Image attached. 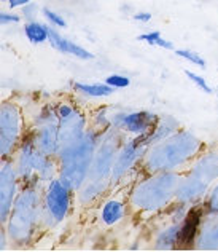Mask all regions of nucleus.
Wrapping results in <instances>:
<instances>
[{
  "label": "nucleus",
  "mask_w": 218,
  "mask_h": 252,
  "mask_svg": "<svg viewBox=\"0 0 218 252\" xmlns=\"http://www.w3.org/2000/svg\"><path fill=\"white\" fill-rule=\"evenodd\" d=\"M204 149V142L193 131L180 128L172 136L150 145L140 169L143 172L187 171L194 158Z\"/></svg>",
  "instance_id": "f257e3e1"
},
{
  "label": "nucleus",
  "mask_w": 218,
  "mask_h": 252,
  "mask_svg": "<svg viewBox=\"0 0 218 252\" xmlns=\"http://www.w3.org/2000/svg\"><path fill=\"white\" fill-rule=\"evenodd\" d=\"M182 174L180 171L143 172L128 193L129 208L138 214H158L167 209L175 201Z\"/></svg>",
  "instance_id": "f03ea898"
},
{
  "label": "nucleus",
  "mask_w": 218,
  "mask_h": 252,
  "mask_svg": "<svg viewBox=\"0 0 218 252\" xmlns=\"http://www.w3.org/2000/svg\"><path fill=\"white\" fill-rule=\"evenodd\" d=\"M43 189L23 185L13 204L11 214L3 225L10 243L19 248L32 244L42 228Z\"/></svg>",
  "instance_id": "7ed1b4c3"
},
{
  "label": "nucleus",
  "mask_w": 218,
  "mask_h": 252,
  "mask_svg": "<svg viewBox=\"0 0 218 252\" xmlns=\"http://www.w3.org/2000/svg\"><path fill=\"white\" fill-rule=\"evenodd\" d=\"M101 134L102 131L89 126L82 139L59 152V179L67 184L75 193L89 179L91 164L94 160L99 141H101Z\"/></svg>",
  "instance_id": "20e7f679"
},
{
  "label": "nucleus",
  "mask_w": 218,
  "mask_h": 252,
  "mask_svg": "<svg viewBox=\"0 0 218 252\" xmlns=\"http://www.w3.org/2000/svg\"><path fill=\"white\" fill-rule=\"evenodd\" d=\"M26 131H27V125H26L21 105L13 99L2 101V105H0V155H2V160L13 158Z\"/></svg>",
  "instance_id": "39448f33"
},
{
  "label": "nucleus",
  "mask_w": 218,
  "mask_h": 252,
  "mask_svg": "<svg viewBox=\"0 0 218 252\" xmlns=\"http://www.w3.org/2000/svg\"><path fill=\"white\" fill-rule=\"evenodd\" d=\"M74 193L67 184L56 177L43 187V217L42 227L53 228L69 217L74 203Z\"/></svg>",
  "instance_id": "423d86ee"
},
{
  "label": "nucleus",
  "mask_w": 218,
  "mask_h": 252,
  "mask_svg": "<svg viewBox=\"0 0 218 252\" xmlns=\"http://www.w3.org/2000/svg\"><path fill=\"white\" fill-rule=\"evenodd\" d=\"M126 137L128 136L123 131L113 128V126L102 131L101 141H99L94 154V160L91 164L89 179H110L118 152H120L121 144Z\"/></svg>",
  "instance_id": "0eeeda50"
},
{
  "label": "nucleus",
  "mask_w": 218,
  "mask_h": 252,
  "mask_svg": "<svg viewBox=\"0 0 218 252\" xmlns=\"http://www.w3.org/2000/svg\"><path fill=\"white\" fill-rule=\"evenodd\" d=\"M150 145L145 141V137H132L128 136L121 144L120 152L113 164V171L110 174L111 185H118L124 181L131 172L140 169V164Z\"/></svg>",
  "instance_id": "6e6552de"
},
{
  "label": "nucleus",
  "mask_w": 218,
  "mask_h": 252,
  "mask_svg": "<svg viewBox=\"0 0 218 252\" xmlns=\"http://www.w3.org/2000/svg\"><path fill=\"white\" fill-rule=\"evenodd\" d=\"M158 122L160 117L150 110H116L111 114V126L132 137H147Z\"/></svg>",
  "instance_id": "1a4fd4ad"
},
{
  "label": "nucleus",
  "mask_w": 218,
  "mask_h": 252,
  "mask_svg": "<svg viewBox=\"0 0 218 252\" xmlns=\"http://www.w3.org/2000/svg\"><path fill=\"white\" fill-rule=\"evenodd\" d=\"M21 177L13 158H5L0 164V222L6 223L11 214L13 204L21 190Z\"/></svg>",
  "instance_id": "9d476101"
},
{
  "label": "nucleus",
  "mask_w": 218,
  "mask_h": 252,
  "mask_svg": "<svg viewBox=\"0 0 218 252\" xmlns=\"http://www.w3.org/2000/svg\"><path fill=\"white\" fill-rule=\"evenodd\" d=\"M42 157H43V152L38 150L37 142H35V129L27 128L26 134L21 139V142L18 145L15 155H13V160H15L16 169L19 172V177H21V182L37 174V166H38V163H40Z\"/></svg>",
  "instance_id": "9b49d317"
},
{
  "label": "nucleus",
  "mask_w": 218,
  "mask_h": 252,
  "mask_svg": "<svg viewBox=\"0 0 218 252\" xmlns=\"http://www.w3.org/2000/svg\"><path fill=\"white\" fill-rule=\"evenodd\" d=\"M91 126L88 117L83 114L80 109H77L74 114L64 118H59L57 128H59V142H61V150L69 147L70 144L77 142L78 139L84 136ZM59 150V152H61Z\"/></svg>",
  "instance_id": "f8f14e48"
},
{
  "label": "nucleus",
  "mask_w": 218,
  "mask_h": 252,
  "mask_svg": "<svg viewBox=\"0 0 218 252\" xmlns=\"http://www.w3.org/2000/svg\"><path fill=\"white\" fill-rule=\"evenodd\" d=\"M207 216V211L204 208V203H197L190 206L187 217L183 219L180 228V240H178V249H193L196 248L197 235H199L201 225L204 217Z\"/></svg>",
  "instance_id": "ddd939ff"
},
{
  "label": "nucleus",
  "mask_w": 218,
  "mask_h": 252,
  "mask_svg": "<svg viewBox=\"0 0 218 252\" xmlns=\"http://www.w3.org/2000/svg\"><path fill=\"white\" fill-rule=\"evenodd\" d=\"M209 189H210V185L207 182H204L202 179L193 176L188 171H183L180 184H178V189H177L175 201L188 204V206L202 203L206 200Z\"/></svg>",
  "instance_id": "4468645a"
},
{
  "label": "nucleus",
  "mask_w": 218,
  "mask_h": 252,
  "mask_svg": "<svg viewBox=\"0 0 218 252\" xmlns=\"http://www.w3.org/2000/svg\"><path fill=\"white\" fill-rule=\"evenodd\" d=\"M187 171L209 185L215 184L218 181V147H204Z\"/></svg>",
  "instance_id": "2eb2a0df"
},
{
  "label": "nucleus",
  "mask_w": 218,
  "mask_h": 252,
  "mask_svg": "<svg viewBox=\"0 0 218 252\" xmlns=\"http://www.w3.org/2000/svg\"><path fill=\"white\" fill-rule=\"evenodd\" d=\"M48 43L53 46L54 50H57L59 53H62V55H69V56H74L77 59H80V61H91V59H94V55L86 50L84 46L75 43L74 40H70V38L64 37L59 29L56 28H51L50 26V40Z\"/></svg>",
  "instance_id": "dca6fc26"
},
{
  "label": "nucleus",
  "mask_w": 218,
  "mask_h": 252,
  "mask_svg": "<svg viewBox=\"0 0 218 252\" xmlns=\"http://www.w3.org/2000/svg\"><path fill=\"white\" fill-rule=\"evenodd\" d=\"M129 203L123 200L120 196H111L107 198L99 209V220L105 227H113V225L120 223L124 217H126Z\"/></svg>",
  "instance_id": "f3484780"
},
{
  "label": "nucleus",
  "mask_w": 218,
  "mask_h": 252,
  "mask_svg": "<svg viewBox=\"0 0 218 252\" xmlns=\"http://www.w3.org/2000/svg\"><path fill=\"white\" fill-rule=\"evenodd\" d=\"M35 142L40 152L48 157L59 155L61 142H59V128L57 123H50L35 129Z\"/></svg>",
  "instance_id": "a211bd4d"
},
{
  "label": "nucleus",
  "mask_w": 218,
  "mask_h": 252,
  "mask_svg": "<svg viewBox=\"0 0 218 252\" xmlns=\"http://www.w3.org/2000/svg\"><path fill=\"white\" fill-rule=\"evenodd\" d=\"M110 185V179H88L80 187V190L77 191V200L80 203V206L86 208L94 204L99 198L107 193Z\"/></svg>",
  "instance_id": "6ab92c4d"
},
{
  "label": "nucleus",
  "mask_w": 218,
  "mask_h": 252,
  "mask_svg": "<svg viewBox=\"0 0 218 252\" xmlns=\"http://www.w3.org/2000/svg\"><path fill=\"white\" fill-rule=\"evenodd\" d=\"M196 249L218 251V214H207L204 217L197 235Z\"/></svg>",
  "instance_id": "aec40b11"
},
{
  "label": "nucleus",
  "mask_w": 218,
  "mask_h": 252,
  "mask_svg": "<svg viewBox=\"0 0 218 252\" xmlns=\"http://www.w3.org/2000/svg\"><path fill=\"white\" fill-rule=\"evenodd\" d=\"M182 222H170L167 227L160 230L155 236V249L158 251H174L178 249Z\"/></svg>",
  "instance_id": "412c9836"
},
{
  "label": "nucleus",
  "mask_w": 218,
  "mask_h": 252,
  "mask_svg": "<svg viewBox=\"0 0 218 252\" xmlns=\"http://www.w3.org/2000/svg\"><path fill=\"white\" fill-rule=\"evenodd\" d=\"M180 128H182L180 123H178V120H175L174 117H170V115L160 117V122H158V125L155 126V129L145 137V141H147L148 145H153L156 142L163 141V139L172 136L174 132H177Z\"/></svg>",
  "instance_id": "4be33fe9"
},
{
  "label": "nucleus",
  "mask_w": 218,
  "mask_h": 252,
  "mask_svg": "<svg viewBox=\"0 0 218 252\" xmlns=\"http://www.w3.org/2000/svg\"><path fill=\"white\" fill-rule=\"evenodd\" d=\"M72 88H74L78 94L84 97H109L113 94L115 88H111L109 83L102 82H72Z\"/></svg>",
  "instance_id": "5701e85b"
},
{
  "label": "nucleus",
  "mask_w": 218,
  "mask_h": 252,
  "mask_svg": "<svg viewBox=\"0 0 218 252\" xmlns=\"http://www.w3.org/2000/svg\"><path fill=\"white\" fill-rule=\"evenodd\" d=\"M23 31L27 42L32 45H43L50 40V24L40 21V19L26 21Z\"/></svg>",
  "instance_id": "b1692460"
},
{
  "label": "nucleus",
  "mask_w": 218,
  "mask_h": 252,
  "mask_svg": "<svg viewBox=\"0 0 218 252\" xmlns=\"http://www.w3.org/2000/svg\"><path fill=\"white\" fill-rule=\"evenodd\" d=\"M32 126L30 128H40V126L50 125V123H57L59 117H57V110H56V104H45L38 109L37 114L32 117Z\"/></svg>",
  "instance_id": "393cba45"
},
{
  "label": "nucleus",
  "mask_w": 218,
  "mask_h": 252,
  "mask_svg": "<svg viewBox=\"0 0 218 252\" xmlns=\"http://www.w3.org/2000/svg\"><path fill=\"white\" fill-rule=\"evenodd\" d=\"M137 40L138 42H145L150 46H158V48H163V50H177L174 43L170 40H166L163 37L161 31H150V32H145V34L137 35Z\"/></svg>",
  "instance_id": "a878e982"
},
{
  "label": "nucleus",
  "mask_w": 218,
  "mask_h": 252,
  "mask_svg": "<svg viewBox=\"0 0 218 252\" xmlns=\"http://www.w3.org/2000/svg\"><path fill=\"white\" fill-rule=\"evenodd\" d=\"M92 128L97 131H105L111 126V115H110V105H102L97 110L92 112L91 120H89Z\"/></svg>",
  "instance_id": "bb28decb"
},
{
  "label": "nucleus",
  "mask_w": 218,
  "mask_h": 252,
  "mask_svg": "<svg viewBox=\"0 0 218 252\" xmlns=\"http://www.w3.org/2000/svg\"><path fill=\"white\" fill-rule=\"evenodd\" d=\"M42 18L45 19V23H48L51 26V28H56V29L67 28V21H65V18L61 15V13L51 10V8H48V6L42 8Z\"/></svg>",
  "instance_id": "cd10ccee"
},
{
  "label": "nucleus",
  "mask_w": 218,
  "mask_h": 252,
  "mask_svg": "<svg viewBox=\"0 0 218 252\" xmlns=\"http://www.w3.org/2000/svg\"><path fill=\"white\" fill-rule=\"evenodd\" d=\"M175 55H177L178 58L185 59L187 63L196 65V67L206 69V65H207L206 59H204V58L199 55V53H196V51L190 50V48H177V50H175Z\"/></svg>",
  "instance_id": "c85d7f7f"
},
{
  "label": "nucleus",
  "mask_w": 218,
  "mask_h": 252,
  "mask_svg": "<svg viewBox=\"0 0 218 252\" xmlns=\"http://www.w3.org/2000/svg\"><path fill=\"white\" fill-rule=\"evenodd\" d=\"M207 214H218V181L210 185L206 200L202 201Z\"/></svg>",
  "instance_id": "c756f323"
},
{
  "label": "nucleus",
  "mask_w": 218,
  "mask_h": 252,
  "mask_svg": "<svg viewBox=\"0 0 218 252\" xmlns=\"http://www.w3.org/2000/svg\"><path fill=\"white\" fill-rule=\"evenodd\" d=\"M185 75H187V78L188 80L193 83L194 86H197L202 93H206V94H212L214 93V90H212V86H210L209 83H207V80L204 78L202 75H199V74H196V72H193V70H185Z\"/></svg>",
  "instance_id": "7c9ffc66"
},
{
  "label": "nucleus",
  "mask_w": 218,
  "mask_h": 252,
  "mask_svg": "<svg viewBox=\"0 0 218 252\" xmlns=\"http://www.w3.org/2000/svg\"><path fill=\"white\" fill-rule=\"evenodd\" d=\"M105 83H109L111 88H115V90H124L131 85V78L121 74H111L105 78Z\"/></svg>",
  "instance_id": "2f4dec72"
},
{
  "label": "nucleus",
  "mask_w": 218,
  "mask_h": 252,
  "mask_svg": "<svg viewBox=\"0 0 218 252\" xmlns=\"http://www.w3.org/2000/svg\"><path fill=\"white\" fill-rule=\"evenodd\" d=\"M19 13H21L24 21H35V19H38V16H40L42 10L35 2H30L26 6H23V8L19 10Z\"/></svg>",
  "instance_id": "473e14b6"
},
{
  "label": "nucleus",
  "mask_w": 218,
  "mask_h": 252,
  "mask_svg": "<svg viewBox=\"0 0 218 252\" xmlns=\"http://www.w3.org/2000/svg\"><path fill=\"white\" fill-rule=\"evenodd\" d=\"M23 21L21 13H16L15 10H5L0 13V24L2 26H11V24H19Z\"/></svg>",
  "instance_id": "72a5a7b5"
},
{
  "label": "nucleus",
  "mask_w": 218,
  "mask_h": 252,
  "mask_svg": "<svg viewBox=\"0 0 218 252\" xmlns=\"http://www.w3.org/2000/svg\"><path fill=\"white\" fill-rule=\"evenodd\" d=\"M77 109H78L77 105L69 102V101H62V102H57L56 104V110H57V117L59 118H64V117L72 115Z\"/></svg>",
  "instance_id": "f704fd0d"
},
{
  "label": "nucleus",
  "mask_w": 218,
  "mask_h": 252,
  "mask_svg": "<svg viewBox=\"0 0 218 252\" xmlns=\"http://www.w3.org/2000/svg\"><path fill=\"white\" fill-rule=\"evenodd\" d=\"M132 19H134L136 23L148 24L151 19H153V15H151L150 11H136L134 15H132Z\"/></svg>",
  "instance_id": "c9c22d12"
},
{
  "label": "nucleus",
  "mask_w": 218,
  "mask_h": 252,
  "mask_svg": "<svg viewBox=\"0 0 218 252\" xmlns=\"http://www.w3.org/2000/svg\"><path fill=\"white\" fill-rule=\"evenodd\" d=\"M32 0H8V2H6V6H8L10 10H21L23 6H26Z\"/></svg>",
  "instance_id": "e433bc0d"
},
{
  "label": "nucleus",
  "mask_w": 218,
  "mask_h": 252,
  "mask_svg": "<svg viewBox=\"0 0 218 252\" xmlns=\"http://www.w3.org/2000/svg\"><path fill=\"white\" fill-rule=\"evenodd\" d=\"M8 243H10V238L8 235H6L5 228L0 231V251H6V248H8Z\"/></svg>",
  "instance_id": "4c0bfd02"
},
{
  "label": "nucleus",
  "mask_w": 218,
  "mask_h": 252,
  "mask_svg": "<svg viewBox=\"0 0 218 252\" xmlns=\"http://www.w3.org/2000/svg\"><path fill=\"white\" fill-rule=\"evenodd\" d=\"M0 2H3V3H6V2H8V0H0Z\"/></svg>",
  "instance_id": "58836bf2"
}]
</instances>
